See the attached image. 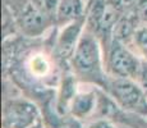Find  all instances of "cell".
<instances>
[{
    "mask_svg": "<svg viewBox=\"0 0 147 128\" xmlns=\"http://www.w3.org/2000/svg\"><path fill=\"white\" fill-rule=\"evenodd\" d=\"M136 81L138 82L141 87L145 90V92L147 93V60H142V65L140 68L138 76L136 78Z\"/></svg>",
    "mask_w": 147,
    "mask_h": 128,
    "instance_id": "obj_14",
    "label": "cell"
},
{
    "mask_svg": "<svg viewBox=\"0 0 147 128\" xmlns=\"http://www.w3.org/2000/svg\"><path fill=\"white\" fill-rule=\"evenodd\" d=\"M10 40L4 44V65L9 70L19 89L32 96L46 95L49 91L56 92L65 70L70 69L58 59L53 45V36L40 41L41 37L33 39L32 42Z\"/></svg>",
    "mask_w": 147,
    "mask_h": 128,
    "instance_id": "obj_1",
    "label": "cell"
},
{
    "mask_svg": "<svg viewBox=\"0 0 147 128\" xmlns=\"http://www.w3.org/2000/svg\"><path fill=\"white\" fill-rule=\"evenodd\" d=\"M121 16L123 12L111 0H90L84 28L98 39L102 45L104 53L111 42L115 26Z\"/></svg>",
    "mask_w": 147,
    "mask_h": 128,
    "instance_id": "obj_3",
    "label": "cell"
},
{
    "mask_svg": "<svg viewBox=\"0 0 147 128\" xmlns=\"http://www.w3.org/2000/svg\"><path fill=\"white\" fill-rule=\"evenodd\" d=\"M83 128H118L114 121L109 118H96L87 122Z\"/></svg>",
    "mask_w": 147,
    "mask_h": 128,
    "instance_id": "obj_12",
    "label": "cell"
},
{
    "mask_svg": "<svg viewBox=\"0 0 147 128\" xmlns=\"http://www.w3.org/2000/svg\"><path fill=\"white\" fill-rule=\"evenodd\" d=\"M121 110L147 118V93L136 79L107 76L102 87Z\"/></svg>",
    "mask_w": 147,
    "mask_h": 128,
    "instance_id": "obj_4",
    "label": "cell"
},
{
    "mask_svg": "<svg viewBox=\"0 0 147 128\" xmlns=\"http://www.w3.org/2000/svg\"><path fill=\"white\" fill-rule=\"evenodd\" d=\"M88 5L90 0H60L55 10V27L84 19Z\"/></svg>",
    "mask_w": 147,
    "mask_h": 128,
    "instance_id": "obj_10",
    "label": "cell"
},
{
    "mask_svg": "<svg viewBox=\"0 0 147 128\" xmlns=\"http://www.w3.org/2000/svg\"><path fill=\"white\" fill-rule=\"evenodd\" d=\"M10 13L14 19V26L23 37H44L49 31L55 28V17L31 0Z\"/></svg>",
    "mask_w": 147,
    "mask_h": 128,
    "instance_id": "obj_5",
    "label": "cell"
},
{
    "mask_svg": "<svg viewBox=\"0 0 147 128\" xmlns=\"http://www.w3.org/2000/svg\"><path fill=\"white\" fill-rule=\"evenodd\" d=\"M105 70L109 77L136 79L142 65V59L129 46L113 39L107 50L104 53Z\"/></svg>",
    "mask_w": 147,
    "mask_h": 128,
    "instance_id": "obj_6",
    "label": "cell"
},
{
    "mask_svg": "<svg viewBox=\"0 0 147 128\" xmlns=\"http://www.w3.org/2000/svg\"><path fill=\"white\" fill-rule=\"evenodd\" d=\"M115 5L123 12V14L136 13L138 0H111Z\"/></svg>",
    "mask_w": 147,
    "mask_h": 128,
    "instance_id": "obj_13",
    "label": "cell"
},
{
    "mask_svg": "<svg viewBox=\"0 0 147 128\" xmlns=\"http://www.w3.org/2000/svg\"><path fill=\"white\" fill-rule=\"evenodd\" d=\"M32 128H46V127H45V123H44V121H42V122H40V123H37L35 127H32Z\"/></svg>",
    "mask_w": 147,
    "mask_h": 128,
    "instance_id": "obj_17",
    "label": "cell"
},
{
    "mask_svg": "<svg viewBox=\"0 0 147 128\" xmlns=\"http://www.w3.org/2000/svg\"><path fill=\"white\" fill-rule=\"evenodd\" d=\"M27 1H30V0H4V5L9 12H13L23 4H26Z\"/></svg>",
    "mask_w": 147,
    "mask_h": 128,
    "instance_id": "obj_16",
    "label": "cell"
},
{
    "mask_svg": "<svg viewBox=\"0 0 147 128\" xmlns=\"http://www.w3.org/2000/svg\"><path fill=\"white\" fill-rule=\"evenodd\" d=\"M140 56L142 60H147V24L140 22L136 27L129 44L127 45Z\"/></svg>",
    "mask_w": 147,
    "mask_h": 128,
    "instance_id": "obj_11",
    "label": "cell"
},
{
    "mask_svg": "<svg viewBox=\"0 0 147 128\" xmlns=\"http://www.w3.org/2000/svg\"><path fill=\"white\" fill-rule=\"evenodd\" d=\"M44 121L37 102L31 98H7L3 104V128H32Z\"/></svg>",
    "mask_w": 147,
    "mask_h": 128,
    "instance_id": "obj_7",
    "label": "cell"
},
{
    "mask_svg": "<svg viewBox=\"0 0 147 128\" xmlns=\"http://www.w3.org/2000/svg\"><path fill=\"white\" fill-rule=\"evenodd\" d=\"M69 68L80 83L102 89L107 78L101 42L84 28L69 62Z\"/></svg>",
    "mask_w": 147,
    "mask_h": 128,
    "instance_id": "obj_2",
    "label": "cell"
},
{
    "mask_svg": "<svg viewBox=\"0 0 147 128\" xmlns=\"http://www.w3.org/2000/svg\"><path fill=\"white\" fill-rule=\"evenodd\" d=\"M98 89L80 90L69 105V116L78 122H90L95 116L98 104Z\"/></svg>",
    "mask_w": 147,
    "mask_h": 128,
    "instance_id": "obj_9",
    "label": "cell"
},
{
    "mask_svg": "<svg viewBox=\"0 0 147 128\" xmlns=\"http://www.w3.org/2000/svg\"><path fill=\"white\" fill-rule=\"evenodd\" d=\"M84 22H86V18L72 22L63 27H56V32L53 36L54 51L58 59L65 67H69L70 58L84 30Z\"/></svg>",
    "mask_w": 147,
    "mask_h": 128,
    "instance_id": "obj_8",
    "label": "cell"
},
{
    "mask_svg": "<svg viewBox=\"0 0 147 128\" xmlns=\"http://www.w3.org/2000/svg\"><path fill=\"white\" fill-rule=\"evenodd\" d=\"M136 14L138 19L142 23L147 24V0H138L137 8H136Z\"/></svg>",
    "mask_w": 147,
    "mask_h": 128,
    "instance_id": "obj_15",
    "label": "cell"
}]
</instances>
